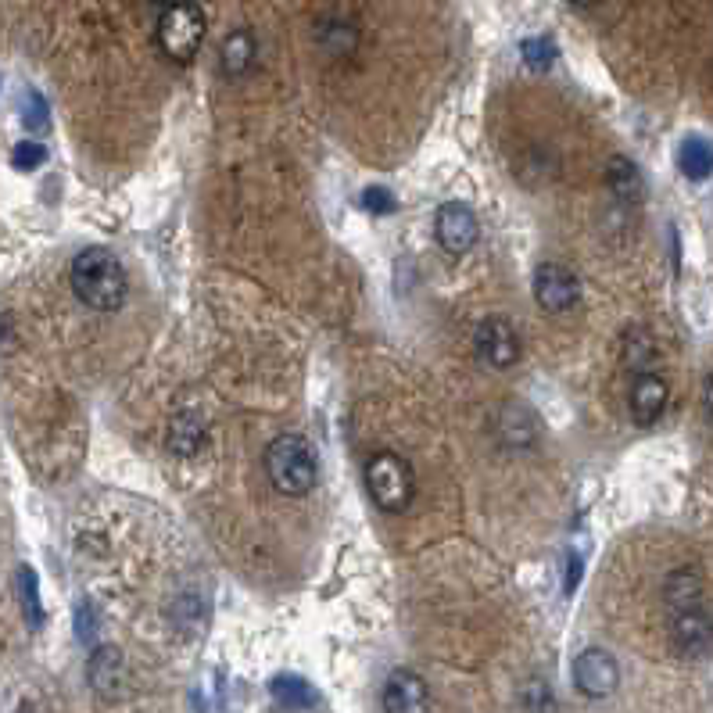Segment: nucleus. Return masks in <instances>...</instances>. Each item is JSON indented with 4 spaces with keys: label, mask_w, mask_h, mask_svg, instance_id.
I'll return each mask as SVG.
<instances>
[{
    "label": "nucleus",
    "mask_w": 713,
    "mask_h": 713,
    "mask_svg": "<svg viewBox=\"0 0 713 713\" xmlns=\"http://www.w3.org/2000/svg\"><path fill=\"white\" fill-rule=\"evenodd\" d=\"M667 402H671V387H667V380L653 370L638 373L635 384H631V395H628L631 420H635L638 427H653V423H660V416L667 413Z\"/></svg>",
    "instance_id": "9"
},
{
    "label": "nucleus",
    "mask_w": 713,
    "mask_h": 713,
    "mask_svg": "<svg viewBox=\"0 0 713 713\" xmlns=\"http://www.w3.org/2000/svg\"><path fill=\"white\" fill-rule=\"evenodd\" d=\"M72 291L97 312H115L126 305V273L119 258L104 248H86L72 262Z\"/></svg>",
    "instance_id": "1"
},
{
    "label": "nucleus",
    "mask_w": 713,
    "mask_h": 713,
    "mask_svg": "<svg viewBox=\"0 0 713 713\" xmlns=\"http://www.w3.org/2000/svg\"><path fill=\"white\" fill-rule=\"evenodd\" d=\"M384 713H430L427 681L413 671H391L384 681Z\"/></svg>",
    "instance_id": "11"
},
{
    "label": "nucleus",
    "mask_w": 713,
    "mask_h": 713,
    "mask_svg": "<svg viewBox=\"0 0 713 713\" xmlns=\"http://www.w3.org/2000/svg\"><path fill=\"white\" fill-rule=\"evenodd\" d=\"M703 402H706V409H710V416H713V373L706 377V387H703Z\"/></svg>",
    "instance_id": "26"
},
{
    "label": "nucleus",
    "mask_w": 713,
    "mask_h": 713,
    "mask_svg": "<svg viewBox=\"0 0 713 713\" xmlns=\"http://www.w3.org/2000/svg\"><path fill=\"white\" fill-rule=\"evenodd\" d=\"M678 169L692 183H703L713 172V144L703 137H685L678 147Z\"/></svg>",
    "instance_id": "15"
},
{
    "label": "nucleus",
    "mask_w": 713,
    "mask_h": 713,
    "mask_svg": "<svg viewBox=\"0 0 713 713\" xmlns=\"http://www.w3.org/2000/svg\"><path fill=\"white\" fill-rule=\"evenodd\" d=\"M18 713H33V710H29V706H22V710H18Z\"/></svg>",
    "instance_id": "29"
},
{
    "label": "nucleus",
    "mask_w": 713,
    "mask_h": 713,
    "mask_svg": "<svg viewBox=\"0 0 713 713\" xmlns=\"http://www.w3.org/2000/svg\"><path fill=\"white\" fill-rule=\"evenodd\" d=\"M26 126L29 129L47 126V104H43V97L33 94V90L26 94Z\"/></svg>",
    "instance_id": "24"
},
{
    "label": "nucleus",
    "mask_w": 713,
    "mask_h": 713,
    "mask_svg": "<svg viewBox=\"0 0 713 713\" xmlns=\"http://www.w3.org/2000/svg\"><path fill=\"white\" fill-rule=\"evenodd\" d=\"M606 183H610L613 198L620 201V205H638V201L645 198V180H642V169H638L631 158L617 155L610 158V165H606Z\"/></svg>",
    "instance_id": "13"
},
{
    "label": "nucleus",
    "mask_w": 713,
    "mask_h": 713,
    "mask_svg": "<svg viewBox=\"0 0 713 713\" xmlns=\"http://www.w3.org/2000/svg\"><path fill=\"white\" fill-rule=\"evenodd\" d=\"M434 233H438V244L448 251V255H466V251L477 244V215L466 205L452 201V205H441L438 219H434Z\"/></svg>",
    "instance_id": "10"
},
{
    "label": "nucleus",
    "mask_w": 713,
    "mask_h": 713,
    "mask_svg": "<svg viewBox=\"0 0 713 713\" xmlns=\"http://www.w3.org/2000/svg\"><path fill=\"white\" fill-rule=\"evenodd\" d=\"M567 563H570V570H567V592H574L577 581H581V559H577V552H570Z\"/></svg>",
    "instance_id": "25"
},
{
    "label": "nucleus",
    "mask_w": 713,
    "mask_h": 713,
    "mask_svg": "<svg viewBox=\"0 0 713 713\" xmlns=\"http://www.w3.org/2000/svg\"><path fill=\"white\" fill-rule=\"evenodd\" d=\"M366 488L384 513H405L416 499L413 470L398 452H377L366 463Z\"/></svg>",
    "instance_id": "3"
},
{
    "label": "nucleus",
    "mask_w": 713,
    "mask_h": 713,
    "mask_svg": "<svg viewBox=\"0 0 713 713\" xmlns=\"http://www.w3.org/2000/svg\"><path fill=\"white\" fill-rule=\"evenodd\" d=\"M76 635L83 638V642H94V635H97V617H94V606H90V602H79L76 606Z\"/></svg>",
    "instance_id": "23"
},
{
    "label": "nucleus",
    "mask_w": 713,
    "mask_h": 713,
    "mask_svg": "<svg viewBox=\"0 0 713 713\" xmlns=\"http://www.w3.org/2000/svg\"><path fill=\"white\" fill-rule=\"evenodd\" d=\"M144 4H165V0H144Z\"/></svg>",
    "instance_id": "28"
},
{
    "label": "nucleus",
    "mask_w": 713,
    "mask_h": 713,
    "mask_svg": "<svg viewBox=\"0 0 713 713\" xmlns=\"http://www.w3.org/2000/svg\"><path fill=\"white\" fill-rule=\"evenodd\" d=\"M534 298L542 301L545 312H567L581 298V284L570 266L563 262H542L534 273Z\"/></svg>",
    "instance_id": "6"
},
{
    "label": "nucleus",
    "mask_w": 713,
    "mask_h": 713,
    "mask_svg": "<svg viewBox=\"0 0 713 713\" xmlns=\"http://www.w3.org/2000/svg\"><path fill=\"white\" fill-rule=\"evenodd\" d=\"M524 61L531 69H549L552 61H556V43L549 36H534V40H524Z\"/></svg>",
    "instance_id": "20"
},
{
    "label": "nucleus",
    "mask_w": 713,
    "mask_h": 713,
    "mask_svg": "<svg viewBox=\"0 0 713 713\" xmlns=\"http://www.w3.org/2000/svg\"><path fill=\"white\" fill-rule=\"evenodd\" d=\"M269 688H273V696L284 706H312L316 703V692H312L301 678H294V674H280V678L269 681Z\"/></svg>",
    "instance_id": "18"
},
{
    "label": "nucleus",
    "mask_w": 713,
    "mask_h": 713,
    "mask_svg": "<svg viewBox=\"0 0 713 713\" xmlns=\"http://www.w3.org/2000/svg\"><path fill=\"white\" fill-rule=\"evenodd\" d=\"M205 441V423L198 413H180L169 427V448L176 456H194Z\"/></svg>",
    "instance_id": "16"
},
{
    "label": "nucleus",
    "mask_w": 713,
    "mask_h": 713,
    "mask_svg": "<svg viewBox=\"0 0 713 713\" xmlns=\"http://www.w3.org/2000/svg\"><path fill=\"white\" fill-rule=\"evenodd\" d=\"M18 595H22V610H26V620L33 628L43 624V610H40V592H36V574L29 567L18 570Z\"/></svg>",
    "instance_id": "19"
},
{
    "label": "nucleus",
    "mask_w": 713,
    "mask_h": 713,
    "mask_svg": "<svg viewBox=\"0 0 713 713\" xmlns=\"http://www.w3.org/2000/svg\"><path fill=\"white\" fill-rule=\"evenodd\" d=\"M477 352L495 370H509L520 359V334L506 316H488L477 327Z\"/></svg>",
    "instance_id": "7"
},
{
    "label": "nucleus",
    "mask_w": 713,
    "mask_h": 713,
    "mask_svg": "<svg viewBox=\"0 0 713 713\" xmlns=\"http://www.w3.org/2000/svg\"><path fill=\"white\" fill-rule=\"evenodd\" d=\"M251 61H255V40H251V33L237 29V33L226 36V43H223L226 76H244V72L251 69Z\"/></svg>",
    "instance_id": "17"
},
{
    "label": "nucleus",
    "mask_w": 713,
    "mask_h": 713,
    "mask_svg": "<svg viewBox=\"0 0 713 713\" xmlns=\"http://www.w3.org/2000/svg\"><path fill=\"white\" fill-rule=\"evenodd\" d=\"M663 599H667V610H696L703 606V581H699L696 570H674L663 585Z\"/></svg>",
    "instance_id": "14"
},
{
    "label": "nucleus",
    "mask_w": 713,
    "mask_h": 713,
    "mask_svg": "<svg viewBox=\"0 0 713 713\" xmlns=\"http://www.w3.org/2000/svg\"><path fill=\"white\" fill-rule=\"evenodd\" d=\"M86 681L101 699H119L126 688V660L115 645H101L94 649L90 663H86Z\"/></svg>",
    "instance_id": "12"
},
{
    "label": "nucleus",
    "mask_w": 713,
    "mask_h": 713,
    "mask_svg": "<svg viewBox=\"0 0 713 713\" xmlns=\"http://www.w3.org/2000/svg\"><path fill=\"white\" fill-rule=\"evenodd\" d=\"M43 162H47V147H43V144H33V140L18 144V147H15V155H11V165H15L18 172H33V169H40Z\"/></svg>",
    "instance_id": "21"
},
{
    "label": "nucleus",
    "mask_w": 713,
    "mask_h": 713,
    "mask_svg": "<svg viewBox=\"0 0 713 713\" xmlns=\"http://www.w3.org/2000/svg\"><path fill=\"white\" fill-rule=\"evenodd\" d=\"M362 208H366V212H373V215L395 212V194H391V190H384V187H366V190H362Z\"/></svg>",
    "instance_id": "22"
},
{
    "label": "nucleus",
    "mask_w": 713,
    "mask_h": 713,
    "mask_svg": "<svg viewBox=\"0 0 713 713\" xmlns=\"http://www.w3.org/2000/svg\"><path fill=\"white\" fill-rule=\"evenodd\" d=\"M671 638L674 649L688 660H699V656L713 653V617L696 606V610H678L671 613Z\"/></svg>",
    "instance_id": "8"
},
{
    "label": "nucleus",
    "mask_w": 713,
    "mask_h": 713,
    "mask_svg": "<svg viewBox=\"0 0 713 713\" xmlns=\"http://www.w3.org/2000/svg\"><path fill=\"white\" fill-rule=\"evenodd\" d=\"M577 8H592V4H599V0H574Z\"/></svg>",
    "instance_id": "27"
},
{
    "label": "nucleus",
    "mask_w": 713,
    "mask_h": 713,
    "mask_svg": "<svg viewBox=\"0 0 713 713\" xmlns=\"http://www.w3.org/2000/svg\"><path fill=\"white\" fill-rule=\"evenodd\" d=\"M266 473L276 491L298 499V495L316 488V477H319L316 452H312V445L301 438V434H280V438L269 441L266 448Z\"/></svg>",
    "instance_id": "2"
},
{
    "label": "nucleus",
    "mask_w": 713,
    "mask_h": 713,
    "mask_svg": "<svg viewBox=\"0 0 713 713\" xmlns=\"http://www.w3.org/2000/svg\"><path fill=\"white\" fill-rule=\"evenodd\" d=\"M201 40H205V15H201L198 4H187V0H176L162 11V22H158V43L162 51L169 54L172 61H190L201 51Z\"/></svg>",
    "instance_id": "4"
},
{
    "label": "nucleus",
    "mask_w": 713,
    "mask_h": 713,
    "mask_svg": "<svg viewBox=\"0 0 713 713\" xmlns=\"http://www.w3.org/2000/svg\"><path fill=\"white\" fill-rule=\"evenodd\" d=\"M574 685L588 699L613 696L620 685V667L613 660V653H606V649H585L574 660Z\"/></svg>",
    "instance_id": "5"
}]
</instances>
